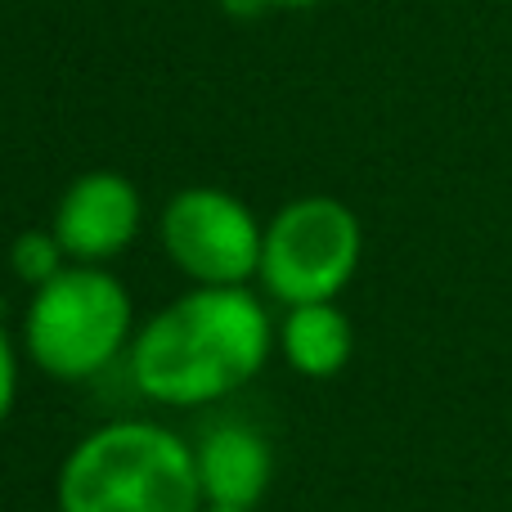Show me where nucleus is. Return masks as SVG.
I'll return each instance as SVG.
<instances>
[{
  "mask_svg": "<svg viewBox=\"0 0 512 512\" xmlns=\"http://www.w3.org/2000/svg\"><path fill=\"white\" fill-rule=\"evenodd\" d=\"M221 9L234 18H256V14H265V0H221Z\"/></svg>",
  "mask_w": 512,
  "mask_h": 512,
  "instance_id": "obj_11",
  "label": "nucleus"
},
{
  "mask_svg": "<svg viewBox=\"0 0 512 512\" xmlns=\"http://www.w3.org/2000/svg\"><path fill=\"white\" fill-rule=\"evenodd\" d=\"M14 400H18V355H14V342H9V333L0 328V423L9 418Z\"/></svg>",
  "mask_w": 512,
  "mask_h": 512,
  "instance_id": "obj_10",
  "label": "nucleus"
},
{
  "mask_svg": "<svg viewBox=\"0 0 512 512\" xmlns=\"http://www.w3.org/2000/svg\"><path fill=\"white\" fill-rule=\"evenodd\" d=\"M310 5H324V0H265V9H310Z\"/></svg>",
  "mask_w": 512,
  "mask_h": 512,
  "instance_id": "obj_12",
  "label": "nucleus"
},
{
  "mask_svg": "<svg viewBox=\"0 0 512 512\" xmlns=\"http://www.w3.org/2000/svg\"><path fill=\"white\" fill-rule=\"evenodd\" d=\"M68 252H63L59 234L54 230H27L14 239V248H9V265H14V274L23 283H32V288H41V283H50L54 274L68 270Z\"/></svg>",
  "mask_w": 512,
  "mask_h": 512,
  "instance_id": "obj_9",
  "label": "nucleus"
},
{
  "mask_svg": "<svg viewBox=\"0 0 512 512\" xmlns=\"http://www.w3.org/2000/svg\"><path fill=\"white\" fill-rule=\"evenodd\" d=\"M140 189L122 171H86L63 189L50 230L59 234L68 261L99 265L131 248L140 234Z\"/></svg>",
  "mask_w": 512,
  "mask_h": 512,
  "instance_id": "obj_6",
  "label": "nucleus"
},
{
  "mask_svg": "<svg viewBox=\"0 0 512 512\" xmlns=\"http://www.w3.org/2000/svg\"><path fill=\"white\" fill-rule=\"evenodd\" d=\"M283 360L306 378H333L346 369L355 351V328L333 301H310V306H288L279 328Z\"/></svg>",
  "mask_w": 512,
  "mask_h": 512,
  "instance_id": "obj_8",
  "label": "nucleus"
},
{
  "mask_svg": "<svg viewBox=\"0 0 512 512\" xmlns=\"http://www.w3.org/2000/svg\"><path fill=\"white\" fill-rule=\"evenodd\" d=\"M203 504L212 508H256L274 481V450L248 423H216L194 445Z\"/></svg>",
  "mask_w": 512,
  "mask_h": 512,
  "instance_id": "obj_7",
  "label": "nucleus"
},
{
  "mask_svg": "<svg viewBox=\"0 0 512 512\" xmlns=\"http://www.w3.org/2000/svg\"><path fill=\"white\" fill-rule=\"evenodd\" d=\"M360 252H364L360 216L342 198L306 194L292 198L288 207H279L274 221L265 225L256 279L283 306L333 301L351 283V274L360 270Z\"/></svg>",
  "mask_w": 512,
  "mask_h": 512,
  "instance_id": "obj_4",
  "label": "nucleus"
},
{
  "mask_svg": "<svg viewBox=\"0 0 512 512\" xmlns=\"http://www.w3.org/2000/svg\"><path fill=\"white\" fill-rule=\"evenodd\" d=\"M59 512H203L194 445L149 418H113L72 445L54 481Z\"/></svg>",
  "mask_w": 512,
  "mask_h": 512,
  "instance_id": "obj_2",
  "label": "nucleus"
},
{
  "mask_svg": "<svg viewBox=\"0 0 512 512\" xmlns=\"http://www.w3.org/2000/svg\"><path fill=\"white\" fill-rule=\"evenodd\" d=\"M158 234L171 265H180V274L207 288H243L261 270L265 225L243 198L225 189H180L162 207Z\"/></svg>",
  "mask_w": 512,
  "mask_h": 512,
  "instance_id": "obj_5",
  "label": "nucleus"
},
{
  "mask_svg": "<svg viewBox=\"0 0 512 512\" xmlns=\"http://www.w3.org/2000/svg\"><path fill=\"white\" fill-rule=\"evenodd\" d=\"M274 324L261 297L243 288H207L176 297L131 342V378L144 400L198 409L234 396L265 369Z\"/></svg>",
  "mask_w": 512,
  "mask_h": 512,
  "instance_id": "obj_1",
  "label": "nucleus"
},
{
  "mask_svg": "<svg viewBox=\"0 0 512 512\" xmlns=\"http://www.w3.org/2000/svg\"><path fill=\"white\" fill-rule=\"evenodd\" d=\"M203 512H252V508H212V504H207Z\"/></svg>",
  "mask_w": 512,
  "mask_h": 512,
  "instance_id": "obj_13",
  "label": "nucleus"
},
{
  "mask_svg": "<svg viewBox=\"0 0 512 512\" xmlns=\"http://www.w3.org/2000/svg\"><path fill=\"white\" fill-rule=\"evenodd\" d=\"M131 292L99 265H68L27 301L23 337L41 373L59 382H86L104 373L131 342Z\"/></svg>",
  "mask_w": 512,
  "mask_h": 512,
  "instance_id": "obj_3",
  "label": "nucleus"
}]
</instances>
